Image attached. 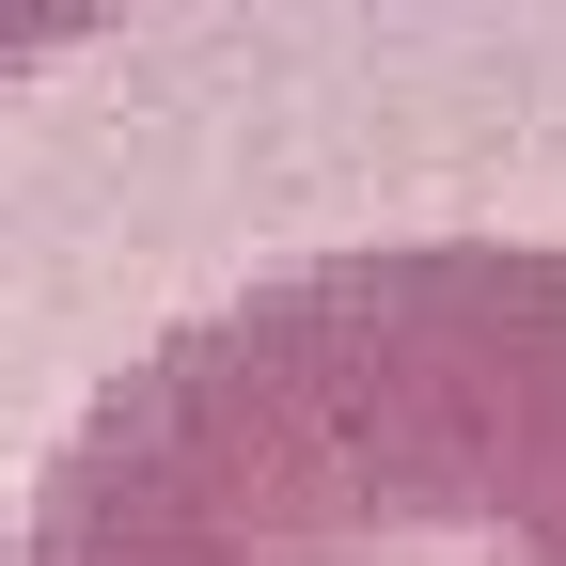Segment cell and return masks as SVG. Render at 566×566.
Segmentation results:
<instances>
[{"instance_id":"6da1fadb","label":"cell","mask_w":566,"mask_h":566,"mask_svg":"<svg viewBox=\"0 0 566 566\" xmlns=\"http://www.w3.org/2000/svg\"><path fill=\"white\" fill-rule=\"evenodd\" d=\"M0 566H566V252L363 237L174 315Z\"/></svg>"}]
</instances>
